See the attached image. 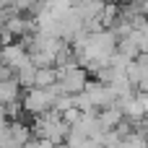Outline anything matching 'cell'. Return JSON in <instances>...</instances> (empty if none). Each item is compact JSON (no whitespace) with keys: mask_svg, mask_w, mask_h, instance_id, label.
Instances as JSON below:
<instances>
[{"mask_svg":"<svg viewBox=\"0 0 148 148\" xmlns=\"http://www.w3.org/2000/svg\"><path fill=\"white\" fill-rule=\"evenodd\" d=\"M21 101H23V112H29L31 117H36V114H44V112H49V109L55 107L57 96H55L49 88L31 86V88H23V96H21Z\"/></svg>","mask_w":148,"mask_h":148,"instance_id":"cell-1","label":"cell"},{"mask_svg":"<svg viewBox=\"0 0 148 148\" xmlns=\"http://www.w3.org/2000/svg\"><path fill=\"white\" fill-rule=\"evenodd\" d=\"M57 73H60V83H62L65 94H81L88 83V70L78 62L62 65V68H57Z\"/></svg>","mask_w":148,"mask_h":148,"instance_id":"cell-2","label":"cell"},{"mask_svg":"<svg viewBox=\"0 0 148 148\" xmlns=\"http://www.w3.org/2000/svg\"><path fill=\"white\" fill-rule=\"evenodd\" d=\"M3 62L18 70L21 65L31 62V60H29V47H26L21 39H18V42H10V44H5V47H3Z\"/></svg>","mask_w":148,"mask_h":148,"instance_id":"cell-3","label":"cell"},{"mask_svg":"<svg viewBox=\"0 0 148 148\" xmlns=\"http://www.w3.org/2000/svg\"><path fill=\"white\" fill-rule=\"evenodd\" d=\"M99 120H101V125H104L107 130H112V127H117V125L125 120V109H122L120 104L104 107V109H99Z\"/></svg>","mask_w":148,"mask_h":148,"instance_id":"cell-4","label":"cell"},{"mask_svg":"<svg viewBox=\"0 0 148 148\" xmlns=\"http://www.w3.org/2000/svg\"><path fill=\"white\" fill-rule=\"evenodd\" d=\"M21 83H18V78H10V81H0V99H3V104H8V101H21Z\"/></svg>","mask_w":148,"mask_h":148,"instance_id":"cell-5","label":"cell"},{"mask_svg":"<svg viewBox=\"0 0 148 148\" xmlns=\"http://www.w3.org/2000/svg\"><path fill=\"white\" fill-rule=\"evenodd\" d=\"M16 78H18V83H21L23 88H31V86H36V65H34V62H26V65H21V68L16 70Z\"/></svg>","mask_w":148,"mask_h":148,"instance_id":"cell-6","label":"cell"},{"mask_svg":"<svg viewBox=\"0 0 148 148\" xmlns=\"http://www.w3.org/2000/svg\"><path fill=\"white\" fill-rule=\"evenodd\" d=\"M70 107H75V94H60L57 101H55V109H57V112H65V109H70Z\"/></svg>","mask_w":148,"mask_h":148,"instance_id":"cell-7","label":"cell"},{"mask_svg":"<svg viewBox=\"0 0 148 148\" xmlns=\"http://www.w3.org/2000/svg\"><path fill=\"white\" fill-rule=\"evenodd\" d=\"M81 117H83V109H78V107H70V109H65V112H62V120H65V122H70V125L81 122Z\"/></svg>","mask_w":148,"mask_h":148,"instance_id":"cell-8","label":"cell"},{"mask_svg":"<svg viewBox=\"0 0 148 148\" xmlns=\"http://www.w3.org/2000/svg\"><path fill=\"white\" fill-rule=\"evenodd\" d=\"M26 148H57L49 138H31L29 143H26Z\"/></svg>","mask_w":148,"mask_h":148,"instance_id":"cell-9","label":"cell"},{"mask_svg":"<svg viewBox=\"0 0 148 148\" xmlns=\"http://www.w3.org/2000/svg\"><path fill=\"white\" fill-rule=\"evenodd\" d=\"M3 148H26L23 143H16L10 135H3Z\"/></svg>","mask_w":148,"mask_h":148,"instance_id":"cell-10","label":"cell"}]
</instances>
